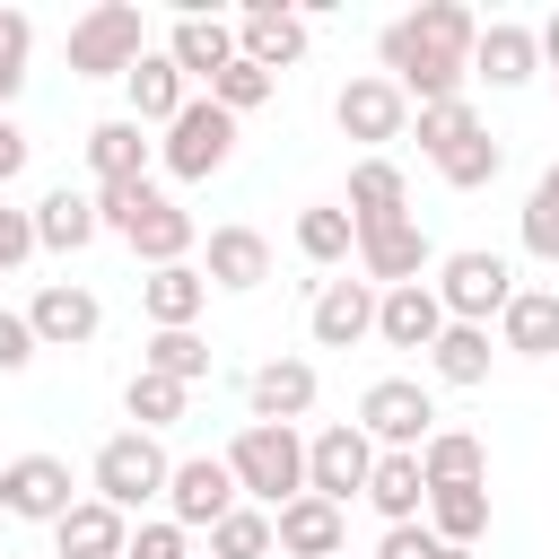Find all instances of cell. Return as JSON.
<instances>
[{"label": "cell", "mask_w": 559, "mask_h": 559, "mask_svg": "<svg viewBox=\"0 0 559 559\" xmlns=\"http://www.w3.org/2000/svg\"><path fill=\"white\" fill-rule=\"evenodd\" d=\"M376 297H384V288H367V280H323L314 306H306L314 349H358V341L376 332Z\"/></svg>", "instance_id": "cell-15"}, {"label": "cell", "mask_w": 559, "mask_h": 559, "mask_svg": "<svg viewBox=\"0 0 559 559\" xmlns=\"http://www.w3.org/2000/svg\"><path fill=\"white\" fill-rule=\"evenodd\" d=\"M148 201H157V183H105V192H96V218H105V236H131Z\"/></svg>", "instance_id": "cell-42"}, {"label": "cell", "mask_w": 559, "mask_h": 559, "mask_svg": "<svg viewBox=\"0 0 559 559\" xmlns=\"http://www.w3.org/2000/svg\"><path fill=\"white\" fill-rule=\"evenodd\" d=\"M437 332H445L437 280H411V288H384L376 297V341L384 349H437Z\"/></svg>", "instance_id": "cell-17"}, {"label": "cell", "mask_w": 559, "mask_h": 559, "mask_svg": "<svg viewBox=\"0 0 559 559\" xmlns=\"http://www.w3.org/2000/svg\"><path fill=\"white\" fill-rule=\"evenodd\" d=\"M428 533H437V542H454V550H472V542L489 533V480L428 489Z\"/></svg>", "instance_id": "cell-32"}, {"label": "cell", "mask_w": 559, "mask_h": 559, "mask_svg": "<svg viewBox=\"0 0 559 559\" xmlns=\"http://www.w3.org/2000/svg\"><path fill=\"white\" fill-rule=\"evenodd\" d=\"M367 472H376V437L358 419H332V428L306 437V489L314 498L349 507V498H367Z\"/></svg>", "instance_id": "cell-8"}, {"label": "cell", "mask_w": 559, "mask_h": 559, "mask_svg": "<svg viewBox=\"0 0 559 559\" xmlns=\"http://www.w3.org/2000/svg\"><path fill=\"white\" fill-rule=\"evenodd\" d=\"M183 402H192V384H175V376H148V367L122 384V411H131V428H148V437H157V428H175V419H183Z\"/></svg>", "instance_id": "cell-36"}, {"label": "cell", "mask_w": 559, "mask_h": 559, "mask_svg": "<svg viewBox=\"0 0 559 559\" xmlns=\"http://www.w3.org/2000/svg\"><path fill=\"white\" fill-rule=\"evenodd\" d=\"M358 227H384V218H411V175L393 157H358L349 166V201H341Z\"/></svg>", "instance_id": "cell-26"}, {"label": "cell", "mask_w": 559, "mask_h": 559, "mask_svg": "<svg viewBox=\"0 0 559 559\" xmlns=\"http://www.w3.org/2000/svg\"><path fill=\"white\" fill-rule=\"evenodd\" d=\"M271 87H280V79H271V70H253V61H245V52H236V61H227V70H218V79H210V105H227V114H236V122H245V114H253V105H271Z\"/></svg>", "instance_id": "cell-41"}, {"label": "cell", "mask_w": 559, "mask_h": 559, "mask_svg": "<svg viewBox=\"0 0 559 559\" xmlns=\"http://www.w3.org/2000/svg\"><path fill=\"white\" fill-rule=\"evenodd\" d=\"M236 507H245V489H236L227 454H183V463H175V480H166V515H175L183 533H192V524L210 533V524L236 515Z\"/></svg>", "instance_id": "cell-12"}, {"label": "cell", "mask_w": 559, "mask_h": 559, "mask_svg": "<svg viewBox=\"0 0 559 559\" xmlns=\"http://www.w3.org/2000/svg\"><path fill=\"white\" fill-rule=\"evenodd\" d=\"M297 253H306L314 271H341V262L358 253V218H349L341 201H314V210H297Z\"/></svg>", "instance_id": "cell-33"}, {"label": "cell", "mask_w": 559, "mask_h": 559, "mask_svg": "<svg viewBox=\"0 0 559 559\" xmlns=\"http://www.w3.org/2000/svg\"><path fill=\"white\" fill-rule=\"evenodd\" d=\"M236 52L253 61V70H297L306 61V9H288V0H253L245 17H236Z\"/></svg>", "instance_id": "cell-13"}, {"label": "cell", "mask_w": 559, "mask_h": 559, "mask_svg": "<svg viewBox=\"0 0 559 559\" xmlns=\"http://www.w3.org/2000/svg\"><path fill=\"white\" fill-rule=\"evenodd\" d=\"M498 349H515V358H559V288H515V306L498 314Z\"/></svg>", "instance_id": "cell-29"}, {"label": "cell", "mask_w": 559, "mask_h": 559, "mask_svg": "<svg viewBox=\"0 0 559 559\" xmlns=\"http://www.w3.org/2000/svg\"><path fill=\"white\" fill-rule=\"evenodd\" d=\"M52 550H61V559H122V550H131V515L105 507V498H79V507L52 524Z\"/></svg>", "instance_id": "cell-23"}, {"label": "cell", "mask_w": 559, "mask_h": 559, "mask_svg": "<svg viewBox=\"0 0 559 559\" xmlns=\"http://www.w3.org/2000/svg\"><path fill=\"white\" fill-rule=\"evenodd\" d=\"M542 61H550V79H559V17L542 26Z\"/></svg>", "instance_id": "cell-48"}, {"label": "cell", "mask_w": 559, "mask_h": 559, "mask_svg": "<svg viewBox=\"0 0 559 559\" xmlns=\"http://www.w3.org/2000/svg\"><path fill=\"white\" fill-rule=\"evenodd\" d=\"M332 122H341L349 140H367V148L384 157V140H402V131H411V96H402V87H393L384 70H358V79H349V87L332 96Z\"/></svg>", "instance_id": "cell-11"}, {"label": "cell", "mask_w": 559, "mask_h": 559, "mask_svg": "<svg viewBox=\"0 0 559 559\" xmlns=\"http://www.w3.org/2000/svg\"><path fill=\"white\" fill-rule=\"evenodd\" d=\"M271 524H280V550H288V559H341V542H349V507H332V498H314V489L288 498Z\"/></svg>", "instance_id": "cell-22"}, {"label": "cell", "mask_w": 559, "mask_h": 559, "mask_svg": "<svg viewBox=\"0 0 559 559\" xmlns=\"http://www.w3.org/2000/svg\"><path fill=\"white\" fill-rule=\"evenodd\" d=\"M166 480H175V463H166V445H157L148 428L105 437L96 463H87V498H105V507H122V515H140L148 498H166Z\"/></svg>", "instance_id": "cell-3"}, {"label": "cell", "mask_w": 559, "mask_h": 559, "mask_svg": "<svg viewBox=\"0 0 559 559\" xmlns=\"http://www.w3.org/2000/svg\"><path fill=\"white\" fill-rule=\"evenodd\" d=\"M419 472H428V489H454V480H489V445H480L472 428H437V437L419 445Z\"/></svg>", "instance_id": "cell-34"}, {"label": "cell", "mask_w": 559, "mask_h": 559, "mask_svg": "<svg viewBox=\"0 0 559 559\" xmlns=\"http://www.w3.org/2000/svg\"><path fill=\"white\" fill-rule=\"evenodd\" d=\"M148 52V26L131 0H96L70 17V79H131Z\"/></svg>", "instance_id": "cell-4"}, {"label": "cell", "mask_w": 559, "mask_h": 559, "mask_svg": "<svg viewBox=\"0 0 559 559\" xmlns=\"http://www.w3.org/2000/svg\"><path fill=\"white\" fill-rule=\"evenodd\" d=\"M271 550H280L271 507H236V515H218V524H210V559H271Z\"/></svg>", "instance_id": "cell-37"}, {"label": "cell", "mask_w": 559, "mask_h": 559, "mask_svg": "<svg viewBox=\"0 0 559 559\" xmlns=\"http://www.w3.org/2000/svg\"><path fill=\"white\" fill-rule=\"evenodd\" d=\"M376 559H472V550H454V542H437L428 524H384V542H376Z\"/></svg>", "instance_id": "cell-43"}, {"label": "cell", "mask_w": 559, "mask_h": 559, "mask_svg": "<svg viewBox=\"0 0 559 559\" xmlns=\"http://www.w3.org/2000/svg\"><path fill=\"white\" fill-rule=\"evenodd\" d=\"M0 507L17 524H61L79 507V480H70L61 454H17V463H0Z\"/></svg>", "instance_id": "cell-10"}, {"label": "cell", "mask_w": 559, "mask_h": 559, "mask_svg": "<svg viewBox=\"0 0 559 559\" xmlns=\"http://www.w3.org/2000/svg\"><path fill=\"white\" fill-rule=\"evenodd\" d=\"M437 271V245L419 218H384V227H358V280L367 288H411Z\"/></svg>", "instance_id": "cell-9"}, {"label": "cell", "mask_w": 559, "mask_h": 559, "mask_svg": "<svg viewBox=\"0 0 559 559\" xmlns=\"http://www.w3.org/2000/svg\"><path fill=\"white\" fill-rule=\"evenodd\" d=\"M122 559H192V542H183L175 515H148V524H131V550Z\"/></svg>", "instance_id": "cell-44"}, {"label": "cell", "mask_w": 559, "mask_h": 559, "mask_svg": "<svg viewBox=\"0 0 559 559\" xmlns=\"http://www.w3.org/2000/svg\"><path fill=\"white\" fill-rule=\"evenodd\" d=\"M26 323H35V341H44V349H87V341L105 332V306H96V288H79V280H52V288H35Z\"/></svg>", "instance_id": "cell-14"}, {"label": "cell", "mask_w": 559, "mask_h": 559, "mask_svg": "<svg viewBox=\"0 0 559 559\" xmlns=\"http://www.w3.org/2000/svg\"><path fill=\"white\" fill-rule=\"evenodd\" d=\"M201 280L210 288H227V297H253L262 280H271V236L262 227H210V253H201Z\"/></svg>", "instance_id": "cell-16"}, {"label": "cell", "mask_w": 559, "mask_h": 559, "mask_svg": "<svg viewBox=\"0 0 559 559\" xmlns=\"http://www.w3.org/2000/svg\"><path fill=\"white\" fill-rule=\"evenodd\" d=\"M515 236H524V253H533V262H559V157H550V166H542V183L524 192Z\"/></svg>", "instance_id": "cell-38"}, {"label": "cell", "mask_w": 559, "mask_h": 559, "mask_svg": "<svg viewBox=\"0 0 559 559\" xmlns=\"http://www.w3.org/2000/svg\"><path fill=\"white\" fill-rule=\"evenodd\" d=\"M140 367H148V376H175V384H201V376H210V341H201V332H148Z\"/></svg>", "instance_id": "cell-39"}, {"label": "cell", "mask_w": 559, "mask_h": 559, "mask_svg": "<svg viewBox=\"0 0 559 559\" xmlns=\"http://www.w3.org/2000/svg\"><path fill=\"white\" fill-rule=\"evenodd\" d=\"M314 367L306 358H271V367H253V384H245V402H253V419L262 428H297L306 411H314Z\"/></svg>", "instance_id": "cell-21"}, {"label": "cell", "mask_w": 559, "mask_h": 559, "mask_svg": "<svg viewBox=\"0 0 559 559\" xmlns=\"http://www.w3.org/2000/svg\"><path fill=\"white\" fill-rule=\"evenodd\" d=\"M26 157H35V148H26V131H17L9 114H0V192H9L17 175H26Z\"/></svg>", "instance_id": "cell-47"}, {"label": "cell", "mask_w": 559, "mask_h": 559, "mask_svg": "<svg viewBox=\"0 0 559 559\" xmlns=\"http://www.w3.org/2000/svg\"><path fill=\"white\" fill-rule=\"evenodd\" d=\"M166 61H175L183 79H201V87H210V79L236 61V26H227V17H210V9H183V17L166 26Z\"/></svg>", "instance_id": "cell-18"}, {"label": "cell", "mask_w": 559, "mask_h": 559, "mask_svg": "<svg viewBox=\"0 0 559 559\" xmlns=\"http://www.w3.org/2000/svg\"><path fill=\"white\" fill-rule=\"evenodd\" d=\"M428 166H437V175H445L454 192H480V183H498V166H507V148H498V140H489V122H480V131H463L454 148H437Z\"/></svg>", "instance_id": "cell-35"}, {"label": "cell", "mask_w": 559, "mask_h": 559, "mask_svg": "<svg viewBox=\"0 0 559 559\" xmlns=\"http://www.w3.org/2000/svg\"><path fill=\"white\" fill-rule=\"evenodd\" d=\"M157 157H166V175H175V183H210V175L236 157V114H227V105H210V96H192V105L166 122Z\"/></svg>", "instance_id": "cell-7"}, {"label": "cell", "mask_w": 559, "mask_h": 559, "mask_svg": "<svg viewBox=\"0 0 559 559\" xmlns=\"http://www.w3.org/2000/svg\"><path fill=\"white\" fill-rule=\"evenodd\" d=\"M44 245H35V210H9L0 201V271H17V262H35Z\"/></svg>", "instance_id": "cell-46"}, {"label": "cell", "mask_w": 559, "mask_h": 559, "mask_svg": "<svg viewBox=\"0 0 559 559\" xmlns=\"http://www.w3.org/2000/svg\"><path fill=\"white\" fill-rule=\"evenodd\" d=\"M437 306H445V323H489V314H507V306H515V262L489 253V245L445 253V262H437Z\"/></svg>", "instance_id": "cell-5"}, {"label": "cell", "mask_w": 559, "mask_h": 559, "mask_svg": "<svg viewBox=\"0 0 559 559\" xmlns=\"http://www.w3.org/2000/svg\"><path fill=\"white\" fill-rule=\"evenodd\" d=\"M472 44H480V17L463 0H419L411 17H393L376 35V61L411 105H454L472 79Z\"/></svg>", "instance_id": "cell-1"}, {"label": "cell", "mask_w": 559, "mask_h": 559, "mask_svg": "<svg viewBox=\"0 0 559 559\" xmlns=\"http://www.w3.org/2000/svg\"><path fill=\"white\" fill-rule=\"evenodd\" d=\"M542 70V26H515V17H489L480 44H472V79L489 87H524Z\"/></svg>", "instance_id": "cell-19"}, {"label": "cell", "mask_w": 559, "mask_h": 559, "mask_svg": "<svg viewBox=\"0 0 559 559\" xmlns=\"http://www.w3.org/2000/svg\"><path fill=\"white\" fill-rule=\"evenodd\" d=\"M358 428L376 437V454H419L437 437V393L419 376H376L358 393Z\"/></svg>", "instance_id": "cell-6"}, {"label": "cell", "mask_w": 559, "mask_h": 559, "mask_svg": "<svg viewBox=\"0 0 559 559\" xmlns=\"http://www.w3.org/2000/svg\"><path fill=\"white\" fill-rule=\"evenodd\" d=\"M122 96H131V122H140V131H148V122L166 131V122L192 105V79H183V70L166 61V44H157V52H140V70L122 79Z\"/></svg>", "instance_id": "cell-24"}, {"label": "cell", "mask_w": 559, "mask_h": 559, "mask_svg": "<svg viewBox=\"0 0 559 559\" xmlns=\"http://www.w3.org/2000/svg\"><path fill=\"white\" fill-rule=\"evenodd\" d=\"M35 349H44V341H35V323L0 306V376H26V367H35Z\"/></svg>", "instance_id": "cell-45"}, {"label": "cell", "mask_w": 559, "mask_h": 559, "mask_svg": "<svg viewBox=\"0 0 559 559\" xmlns=\"http://www.w3.org/2000/svg\"><path fill=\"white\" fill-rule=\"evenodd\" d=\"M201 306H210L201 262H166V271H148V280H140V314H148V332H192V323H201Z\"/></svg>", "instance_id": "cell-20"}, {"label": "cell", "mask_w": 559, "mask_h": 559, "mask_svg": "<svg viewBox=\"0 0 559 559\" xmlns=\"http://www.w3.org/2000/svg\"><path fill=\"white\" fill-rule=\"evenodd\" d=\"M87 175H96V192H105V183H148V131H140L131 114L96 122V131H87Z\"/></svg>", "instance_id": "cell-25"}, {"label": "cell", "mask_w": 559, "mask_h": 559, "mask_svg": "<svg viewBox=\"0 0 559 559\" xmlns=\"http://www.w3.org/2000/svg\"><path fill=\"white\" fill-rule=\"evenodd\" d=\"M227 472H236V489H245V507H288V498H306V437L297 428H262V419H245L236 428V445H227Z\"/></svg>", "instance_id": "cell-2"}, {"label": "cell", "mask_w": 559, "mask_h": 559, "mask_svg": "<svg viewBox=\"0 0 559 559\" xmlns=\"http://www.w3.org/2000/svg\"><path fill=\"white\" fill-rule=\"evenodd\" d=\"M192 236H201V227H192V210H183V201H166V192H157V201H148V210H140V227H131V236H122V245H131V253H140V262H148V271H166V262H192Z\"/></svg>", "instance_id": "cell-30"}, {"label": "cell", "mask_w": 559, "mask_h": 559, "mask_svg": "<svg viewBox=\"0 0 559 559\" xmlns=\"http://www.w3.org/2000/svg\"><path fill=\"white\" fill-rule=\"evenodd\" d=\"M341 559H349V550H341Z\"/></svg>", "instance_id": "cell-49"}, {"label": "cell", "mask_w": 559, "mask_h": 559, "mask_svg": "<svg viewBox=\"0 0 559 559\" xmlns=\"http://www.w3.org/2000/svg\"><path fill=\"white\" fill-rule=\"evenodd\" d=\"M367 507H376L384 524H428V472H419V454H376Z\"/></svg>", "instance_id": "cell-28"}, {"label": "cell", "mask_w": 559, "mask_h": 559, "mask_svg": "<svg viewBox=\"0 0 559 559\" xmlns=\"http://www.w3.org/2000/svg\"><path fill=\"white\" fill-rule=\"evenodd\" d=\"M105 236V218H96V192H70V183H52L44 201H35V245L44 253H79V245H96Z\"/></svg>", "instance_id": "cell-27"}, {"label": "cell", "mask_w": 559, "mask_h": 559, "mask_svg": "<svg viewBox=\"0 0 559 559\" xmlns=\"http://www.w3.org/2000/svg\"><path fill=\"white\" fill-rule=\"evenodd\" d=\"M489 323H445L437 332V349H428V376L437 384H454V393H472V384H489Z\"/></svg>", "instance_id": "cell-31"}, {"label": "cell", "mask_w": 559, "mask_h": 559, "mask_svg": "<svg viewBox=\"0 0 559 559\" xmlns=\"http://www.w3.org/2000/svg\"><path fill=\"white\" fill-rule=\"evenodd\" d=\"M26 61H35V17H26V9H0V114H9L17 87H26Z\"/></svg>", "instance_id": "cell-40"}]
</instances>
